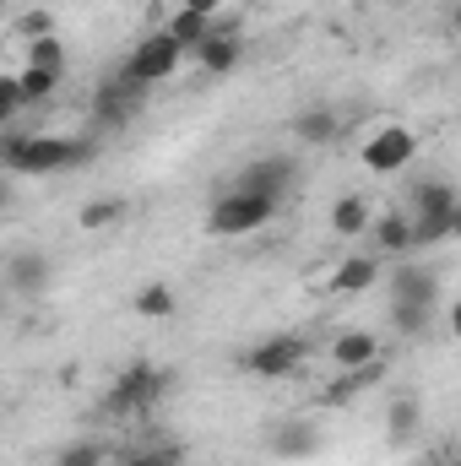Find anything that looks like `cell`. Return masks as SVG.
Instances as JSON below:
<instances>
[{"mask_svg": "<svg viewBox=\"0 0 461 466\" xmlns=\"http://www.w3.org/2000/svg\"><path fill=\"white\" fill-rule=\"evenodd\" d=\"M413 218H456V185L451 179H418L413 185Z\"/></svg>", "mask_w": 461, "mask_h": 466, "instance_id": "cell-12", "label": "cell"}, {"mask_svg": "<svg viewBox=\"0 0 461 466\" xmlns=\"http://www.w3.org/2000/svg\"><path fill=\"white\" fill-rule=\"evenodd\" d=\"M299 185V163L293 157H261V163H250L239 179H233V190H244V196H266V201H277L282 207V196Z\"/></svg>", "mask_w": 461, "mask_h": 466, "instance_id": "cell-7", "label": "cell"}, {"mask_svg": "<svg viewBox=\"0 0 461 466\" xmlns=\"http://www.w3.org/2000/svg\"><path fill=\"white\" fill-rule=\"evenodd\" d=\"M288 130H293L299 141H310V147H326V141H337L343 119H337L332 104H310V109H299V115L288 119Z\"/></svg>", "mask_w": 461, "mask_h": 466, "instance_id": "cell-11", "label": "cell"}, {"mask_svg": "<svg viewBox=\"0 0 461 466\" xmlns=\"http://www.w3.org/2000/svg\"><path fill=\"white\" fill-rule=\"evenodd\" d=\"M413 152H418V136L407 130V125H380L369 141H364V168H374V174H396V168H407L413 163Z\"/></svg>", "mask_w": 461, "mask_h": 466, "instance_id": "cell-6", "label": "cell"}, {"mask_svg": "<svg viewBox=\"0 0 461 466\" xmlns=\"http://www.w3.org/2000/svg\"><path fill=\"white\" fill-rule=\"evenodd\" d=\"M451 466H456V461H451Z\"/></svg>", "mask_w": 461, "mask_h": 466, "instance_id": "cell-35", "label": "cell"}, {"mask_svg": "<svg viewBox=\"0 0 461 466\" xmlns=\"http://www.w3.org/2000/svg\"><path fill=\"white\" fill-rule=\"evenodd\" d=\"M380 358V342L369 337V331H343L337 342H332V363L337 369H364V363H374Z\"/></svg>", "mask_w": 461, "mask_h": 466, "instance_id": "cell-14", "label": "cell"}, {"mask_svg": "<svg viewBox=\"0 0 461 466\" xmlns=\"http://www.w3.org/2000/svg\"><path fill=\"white\" fill-rule=\"evenodd\" d=\"M130 466H136V461H130Z\"/></svg>", "mask_w": 461, "mask_h": 466, "instance_id": "cell-34", "label": "cell"}, {"mask_svg": "<svg viewBox=\"0 0 461 466\" xmlns=\"http://www.w3.org/2000/svg\"><path fill=\"white\" fill-rule=\"evenodd\" d=\"M179 60H185V49L158 27V33H147V38L130 49V60H125L119 71H125L130 82H141V87H158V82H169V76L179 71Z\"/></svg>", "mask_w": 461, "mask_h": 466, "instance_id": "cell-4", "label": "cell"}, {"mask_svg": "<svg viewBox=\"0 0 461 466\" xmlns=\"http://www.w3.org/2000/svg\"><path fill=\"white\" fill-rule=\"evenodd\" d=\"M374 277H380V255H353V260L337 266L332 288L337 293H364V288H374Z\"/></svg>", "mask_w": 461, "mask_h": 466, "instance_id": "cell-16", "label": "cell"}, {"mask_svg": "<svg viewBox=\"0 0 461 466\" xmlns=\"http://www.w3.org/2000/svg\"><path fill=\"white\" fill-rule=\"evenodd\" d=\"M369 228H374V249H391V255L413 249V228H407V218H369Z\"/></svg>", "mask_w": 461, "mask_h": 466, "instance_id": "cell-21", "label": "cell"}, {"mask_svg": "<svg viewBox=\"0 0 461 466\" xmlns=\"http://www.w3.org/2000/svg\"><path fill=\"white\" fill-rule=\"evenodd\" d=\"M5 277H11V288H16V293H44V288H49V255L22 249V255H11Z\"/></svg>", "mask_w": 461, "mask_h": 466, "instance_id": "cell-13", "label": "cell"}, {"mask_svg": "<svg viewBox=\"0 0 461 466\" xmlns=\"http://www.w3.org/2000/svg\"><path fill=\"white\" fill-rule=\"evenodd\" d=\"M315 451H321V429H315V423H282V429H277V456L304 461V456H315Z\"/></svg>", "mask_w": 461, "mask_h": 466, "instance_id": "cell-18", "label": "cell"}, {"mask_svg": "<svg viewBox=\"0 0 461 466\" xmlns=\"http://www.w3.org/2000/svg\"><path fill=\"white\" fill-rule=\"evenodd\" d=\"M304 358H310L304 337H266L261 348H250L239 363H244L250 374H261V380H282V374H293Z\"/></svg>", "mask_w": 461, "mask_h": 466, "instance_id": "cell-8", "label": "cell"}, {"mask_svg": "<svg viewBox=\"0 0 461 466\" xmlns=\"http://www.w3.org/2000/svg\"><path fill=\"white\" fill-rule=\"evenodd\" d=\"M55 466H104V451L82 440V445H66V451H60V461H55Z\"/></svg>", "mask_w": 461, "mask_h": 466, "instance_id": "cell-28", "label": "cell"}, {"mask_svg": "<svg viewBox=\"0 0 461 466\" xmlns=\"http://www.w3.org/2000/svg\"><path fill=\"white\" fill-rule=\"evenodd\" d=\"M369 201H358V196H343L337 207H332V233L337 238H353V233H369Z\"/></svg>", "mask_w": 461, "mask_h": 466, "instance_id": "cell-19", "label": "cell"}, {"mask_svg": "<svg viewBox=\"0 0 461 466\" xmlns=\"http://www.w3.org/2000/svg\"><path fill=\"white\" fill-rule=\"evenodd\" d=\"M461 212L456 218H407V228H413V249H429V244H446L451 233H456Z\"/></svg>", "mask_w": 461, "mask_h": 466, "instance_id": "cell-22", "label": "cell"}, {"mask_svg": "<svg viewBox=\"0 0 461 466\" xmlns=\"http://www.w3.org/2000/svg\"><path fill=\"white\" fill-rule=\"evenodd\" d=\"M98 157V141L93 136H5L0 130V168L11 174H60V168H87Z\"/></svg>", "mask_w": 461, "mask_h": 466, "instance_id": "cell-1", "label": "cell"}, {"mask_svg": "<svg viewBox=\"0 0 461 466\" xmlns=\"http://www.w3.org/2000/svg\"><path fill=\"white\" fill-rule=\"evenodd\" d=\"M27 66L33 71H66V44L55 38V33H44V38H27Z\"/></svg>", "mask_w": 461, "mask_h": 466, "instance_id": "cell-20", "label": "cell"}, {"mask_svg": "<svg viewBox=\"0 0 461 466\" xmlns=\"http://www.w3.org/2000/svg\"><path fill=\"white\" fill-rule=\"evenodd\" d=\"M185 5H190V11H201V16H218V5H223V0H185Z\"/></svg>", "mask_w": 461, "mask_h": 466, "instance_id": "cell-31", "label": "cell"}, {"mask_svg": "<svg viewBox=\"0 0 461 466\" xmlns=\"http://www.w3.org/2000/svg\"><path fill=\"white\" fill-rule=\"evenodd\" d=\"M429 315H435L429 304H391V320H396V331H402V337L424 331V326H429Z\"/></svg>", "mask_w": 461, "mask_h": 466, "instance_id": "cell-26", "label": "cell"}, {"mask_svg": "<svg viewBox=\"0 0 461 466\" xmlns=\"http://www.w3.org/2000/svg\"><path fill=\"white\" fill-rule=\"evenodd\" d=\"M0 212H11V185L0 179Z\"/></svg>", "mask_w": 461, "mask_h": 466, "instance_id": "cell-32", "label": "cell"}, {"mask_svg": "<svg viewBox=\"0 0 461 466\" xmlns=\"http://www.w3.org/2000/svg\"><path fill=\"white\" fill-rule=\"evenodd\" d=\"M22 104H16V82H0V130L11 125V115H16Z\"/></svg>", "mask_w": 461, "mask_h": 466, "instance_id": "cell-30", "label": "cell"}, {"mask_svg": "<svg viewBox=\"0 0 461 466\" xmlns=\"http://www.w3.org/2000/svg\"><path fill=\"white\" fill-rule=\"evenodd\" d=\"M169 390H174V374L158 369V363H147V358H136V363H125L115 374V385H109V396H104V412H115V418L147 412V407H158Z\"/></svg>", "mask_w": 461, "mask_h": 466, "instance_id": "cell-2", "label": "cell"}, {"mask_svg": "<svg viewBox=\"0 0 461 466\" xmlns=\"http://www.w3.org/2000/svg\"><path fill=\"white\" fill-rule=\"evenodd\" d=\"M55 87H60V76H55V71H33V66H27V71L16 76V104H44Z\"/></svg>", "mask_w": 461, "mask_h": 466, "instance_id": "cell-24", "label": "cell"}, {"mask_svg": "<svg viewBox=\"0 0 461 466\" xmlns=\"http://www.w3.org/2000/svg\"><path fill=\"white\" fill-rule=\"evenodd\" d=\"M130 461H136V466H179V461H185V451L169 440V445H152V451H141V456H130Z\"/></svg>", "mask_w": 461, "mask_h": 466, "instance_id": "cell-27", "label": "cell"}, {"mask_svg": "<svg viewBox=\"0 0 461 466\" xmlns=\"http://www.w3.org/2000/svg\"><path fill=\"white\" fill-rule=\"evenodd\" d=\"M141 104H147V87H141V82H130V76L119 71L115 82H104V87H98V98H93V119H98L104 130H125L130 119L141 115Z\"/></svg>", "mask_w": 461, "mask_h": 466, "instance_id": "cell-5", "label": "cell"}, {"mask_svg": "<svg viewBox=\"0 0 461 466\" xmlns=\"http://www.w3.org/2000/svg\"><path fill=\"white\" fill-rule=\"evenodd\" d=\"M0 5H5V0H0Z\"/></svg>", "mask_w": 461, "mask_h": 466, "instance_id": "cell-33", "label": "cell"}, {"mask_svg": "<svg viewBox=\"0 0 461 466\" xmlns=\"http://www.w3.org/2000/svg\"><path fill=\"white\" fill-rule=\"evenodd\" d=\"M190 55L201 60V71L223 76V71H233V66L244 60V38H239V27H233V22H212V33H207Z\"/></svg>", "mask_w": 461, "mask_h": 466, "instance_id": "cell-9", "label": "cell"}, {"mask_svg": "<svg viewBox=\"0 0 461 466\" xmlns=\"http://www.w3.org/2000/svg\"><path fill=\"white\" fill-rule=\"evenodd\" d=\"M385 434H391V445H407L413 434H418V401H391V412H385Z\"/></svg>", "mask_w": 461, "mask_h": 466, "instance_id": "cell-23", "label": "cell"}, {"mask_svg": "<svg viewBox=\"0 0 461 466\" xmlns=\"http://www.w3.org/2000/svg\"><path fill=\"white\" fill-rule=\"evenodd\" d=\"M163 33H169V38H174V44L190 55V49H196V44L212 33V16H201V11H190V5H179V11L169 16V27H163Z\"/></svg>", "mask_w": 461, "mask_h": 466, "instance_id": "cell-15", "label": "cell"}, {"mask_svg": "<svg viewBox=\"0 0 461 466\" xmlns=\"http://www.w3.org/2000/svg\"><path fill=\"white\" fill-rule=\"evenodd\" d=\"M130 304H136V315H141V320H174V309H179V299H174V288H169V282H147Z\"/></svg>", "mask_w": 461, "mask_h": 466, "instance_id": "cell-17", "label": "cell"}, {"mask_svg": "<svg viewBox=\"0 0 461 466\" xmlns=\"http://www.w3.org/2000/svg\"><path fill=\"white\" fill-rule=\"evenodd\" d=\"M271 218H277V201L244 196V190H223V196L212 201V212H207V228L218 233V238H239V233L266 228Z\"/></svg>", "mask_w": 461, "mask_h": 466, "instance_id": "cell-3", "label": "cell"}, {"mask_svg": "<svg viewBox=\"0 0 461 466\" xmlns=\"http://www.w3.org/2000/svg\"><path fill=\"white\" fill-rule=\"evenodd\" d=\"M435 299H440V277L429 266H402L391 277V304H429L435 309Z\"/></svg>", "mask_w": 461, "mask_h": 466, "instance_id": "cell-10", "label": "cell"}, {"mask_svg": "<svg viewBox=\"0 0 461 466\" xmlns=\"http://www.w3.org/2000/svg\"><path fill=\"white\" fill-rule=\"evenodd\" d=\"M125 218H130V207H125V201H87L77 223H82L87 233H98V228H115V223H125Z\"/></svg>", "mask_w": 461, "mask_h": 466, "instance_id": "cell-25", "label": "cell"}, {"mask_svg": "<svg viewBox=\"0 0 461 466\" xmlns=\"http://www.w3.org/2000/svg\"><path fill=\"white\" fill-rule=\"evenodd\" d=\"M16 33L22 38H44V33H55V16L49 11H27V16H16Z\"/></svg>", "mask_w": 461, "mask_h": 466, "instance_id": "cell-29", "label": "cell"}]
</instances>
